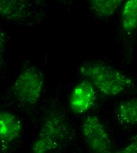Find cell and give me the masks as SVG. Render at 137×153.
Instances as JSON below:
<instances>
[{
	"label": "cell",
	"instance_id": "obj_3",
	"mask_svg": "<svg viewBox=\"0 0 137 153\" xmlns=\"http://www.w3.org/2000/svg\"><path fill=\"white\" fill-rule=\"evenodd\" d=\"M44 85L41 71L33 66L22 70L14 80L12 91L21 105L30 107L39 101Z\"/></svg>",
	"mask_w": 137,
	"mask_h": 153
},
{
	"label": "cell",
	"instance_id": "obj_6",
	"mask_svg": "<svg viewBox=\"0 0 137 153\" xmlns=\"http://www.w3.org/2000/svg\"><path fill=\"white\" fill-rule=\"evenodd\" d=\"M95 86L88 79H85L73 88L69 98V107L77 114H82L90 110L97 100Z\"/></svg>",
	"mask_w": 137,
	"mask_h": 153
},
{
	"label": "cell",
	"instance_id": "obj_2",
	"mask_svg": "<svg viewBox=\"0 0 137 153\" xmlns=\"http://www.w3.org/2000/svg\"><path fill=\"white\" fill-rule=\"evenodd\" d=\"M69 136V128L63 115L58 111H52L44 119L31 150L34 153L58 150L64 146Z\"/></svg>",
	"mask_w": 137,
	"mask_h": 153
},
{
	"label": "cell",
	"instance_id": "obj_11",
	"mask_svg": "<svg viewBox=\"0 0 137 153\" xmlns=\"http://www.w3.org/2000/svg\"><path fill=\"white\" fill-rule=\"evenodd\" d=\"M118 153H137V134L131 138V141L128 145Z\"/></svg>",
	"mask_w": 137,
	"mask_h": 153
},
{
	"label": "cell",
	"instance_id": "obj_5",
	"mask_svg": "<svg viewBox=\"0 0 137 153\" xmlns=\"http://www.w3.org/2000/svg\"><path fill=\"white\" fill-rule=\"evenodd\" d=\"M82 129L85 143L92 152H111L112 142L110 136L98 117L87 116L83 121Z\"/></svg>",
	"mask_w": 137,
	"mask_h": 153
},
{
	"label": "cell",
	"instance_id": "obj_10",
	"mask_svg": "<svg viewBox=\"0 0 137 153\" xmlns=\"http://www.w3.org/2000/svg\"><path fill=\"white\" fill-rule=\"evenodd\" d=\"M123 0H89L91 10L99 17L112 16L118 10Z\"/></svg>",
	"mask_w": 137,
	"mask_h": 153
},
{
	"label": "cell",
	"instance_id": "obj_7",
	"mask_svg": "<svg viewBox=\"0 0 137 153\" xmlns=\"http://www.w3.org/2000/svg\"><path fill=\"white\" fill-rule=\"evenodd\" d=\"M22 123L13 113L2 111L0 113V140L1 151L6 150L12 142L21 134Z\"/></svg>",
	"mask_w": 137,
	"mask_h": 153
},
{
	"label": "cell",
	"instance_id": "obj_4",
	"mask_svg": "<svg viewBox=\"0 0 137 153\" xmlns=\"http://www.w3.org/2000/svg\"><path fill=\"white\" fill-rule=\"evenodd\" d=\"M45 0H0V15L17 23H32L45 16Z\"/></svg>",
	"mask_w": 137,
	"mask_h": 153
},
{
	"label": "cell",
	"instance_id": "obj_8",
	"mask_svg": "<svg viewBox=\"0 0 137 153\" xmlns=\"http://www.w3.org/2000/svg\"><path fill=\"white\" fill-rule=\"evenodd\" d=\"M118 121L124 126H133L137 124V98L122 102L116 111Z\"/></svg>",
	"mask_w": 137,
	"mask_h": 153
},
{
	"label": "cell",
	"instance_id": "obj_1",
	"mask_svg": "<svg viewBox=\"0 0 137 153\" xmlns=\"http://www.w3.org/2000/svg\"><path fill=\"white\" fill-rule=\"evenodd\" d=\"M79 70L102 94L108 97L119 96L134 86L130 76L103 63L85 62Z\"/></svg>",
	"mask_w": 137,
	"mask_h": 153
},
{
	"label": "cell",
	"instance_id": "obj_9",
	"mask_svg": "<svg viewBox=\"0 0 137 153\" xmlns=\"http://www.w3.org/2000/svg\"><path fill=\"white\" fill-rule=\"evenodd\" d=\"M121 26L126 33L137 29V0H127L122 7Z\"/></svg>",
	"mask_w": 137,
	"mask_h": 153
}]
</instances>
